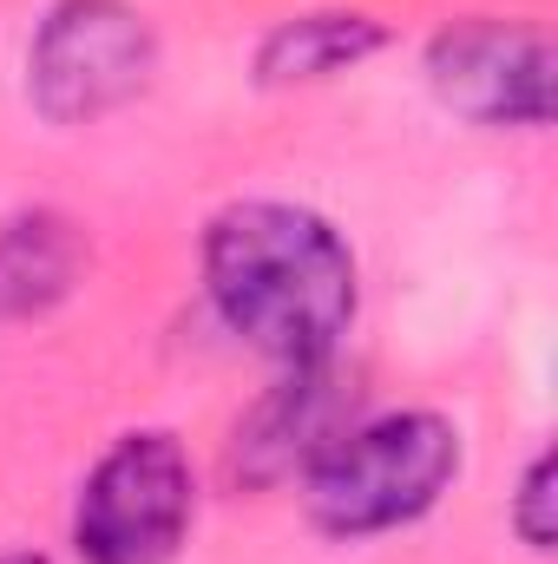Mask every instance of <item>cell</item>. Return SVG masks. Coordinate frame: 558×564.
Segmentation results:
<instances>
[{"label":"cell","mask_w":558,"mask_h":564,"mask_svg":"<svg viewBox=\"0 0 558 564\" xmlns=\"http://www.w3.org/2000/svg\"><path fill=\"white\" fill-rule=\"evenodd\" d=\"M204 295L230 335L282 368L335 361L362 308V270L348 237L309 210L250 197L204 224Z\"/></svg>","instance_id":"cell-1"},{"label":"cell","mask_w":558,"mask_h":564,"mask_svg":"<svg viewBox=\"0 0 558 564\" xmlns=\"http://www.w3.org/2000/svg\"><path fill=\"white\" fill-rule=\"evenodd\" d=\"M453 479H460V426L447 414L408 408L348 426L302 473V506L309 525L329 539H375L427 519Z\"/></svg>","instance_id":"cell-2"},{"label":"cell","mask_w":558,"mask_h":564,"mask_svg":"<svg viewBox=\"0 0 558 564\" xmlns=\"http://www.w3.org/2000/svg\"><path fill=\"white\" fill-rule=\"evenodd\" d=\"M197 519V473L178 433L144 426L119 433L79 499H73V552L86 564H171Z\"/></svg>","instance_id":"cell-3"},{"label":"cell","mask_w":558,"mask_h":564,"mask_svg":"<svg viewBox=\"0 0 558 564\" xmlns=\"http://www.w3.org/2000/svg\"><path fill=\"white\" fill-rule=\"evenodd\" d=\"M158 73V33L132 0H60L26 46V99L53 126H99Z\"/></svg>","instance_id":"cell-4"},{"label":"cell","mask_w":558,"mask_h":564,"mask_svg":"<svg viewBox=\"0 0 558 564\" xmlns=\"http://www.w3.org/2000/svg\"><path fill=\"white\" fill-rule=\"evenodd\" d=\"M427 86L466 126H552V40L526 20H453L427 40Z\"/></svg>","instance_id":"cell-5"},{"label":"cell","mask_w":558,"mask_h":564,"mask_svg":"<svg viewBox=\"0 0 558 564\" xmlns=\"http://www.w3.org/2000/svg\"><path fill=\"white\" fill-rule=\"evenodd\" d=\"M348 426H355V381L335 361L289 368L277 388L250 408V421L237 426V473L250 486L302 479Z\"/></svg>","instance_id":"cell-6"},{"label":"cell","mask_w":558,"mask_h":564,"mask_svg":"<svg viewBox=\"0 0 558 564\" xmlns=\"http://www.w3.org/2000/svg\"><path fill=\"white\" fill-rule=\"evenodd\" d=\"M86 237L60 210H20L0 224V322H33L86 282Z\"/></svg>","instance_id":"cell-7"},{"label":"cell","mask_w":558,"mask_h":564,"mask_svg":"<svg viewBox=\"0 0 558 564\" xmlns=\"http://www.w3.org/2000/svg\"><path fill=\"white\" fill-rule=\"evenodd\" d=\"M382 46H388V26L375 13H348V7L296 13V20H277L257 40V79L264 86H315V79L355 73Z\"/></svg>","instance_id":"cell-8"},{"label":"cell","mask_w":558,"mask_h":564,"mask_svg":"<svg viewBox=\"0 0 558 564\" xmlns=\"http://www.w3.org/2000/svg\"><path fill=\"white\" fill-rule=\"evenodd\" d=\"M513 532H519V545L552 552V539H558V473H552V453H533V466H526V479H519V499H513Z\"/></svg>","instance_id":"cell-9"},{"label":"cell","mask_w":558,"mask_h":564,"mask_svg":"<svg viewBox=\"0 0 558 564\" xmlns=\"http://www.w3.org/2000/svg\"><path fill=\"white\" fill-rule=\"evenodd\" d=\"M0 564H53V558H40V552H7Z\"/></svg>","instance_id":"cell-10"}]
</instances>
